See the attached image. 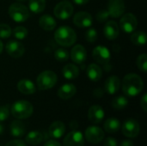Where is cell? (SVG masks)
Returning <instances> with one entry per match:
<instances>
[{"label":"cell","mask_w":147,"mask_h":146,"mask_svg":"<svg viewBox=\"0 0 147 146\" xmlns=\"http://www.w3.org/2000/svg\"><path fill=\"white\" fill-rule=\"evenodd\" d=\"M144 88L142 78L135 73L126 75L122 82V90L127 96L134 97L138 96Z\"/></svg>","instance_id":"obj_1"},{"label":"cell","mask_w":147,"mask_h":146,"mask_svg":"<svg viewBox=\"0 0 147 146\" xmlns=\"http://www.w3.org/2000/svg\"><path fill=\"white\" fill-rule=\"evenodd\" d=\"M56 42L63 46H71L77 40L76 32L68 26L59 27L54 34Z\"/></svg>","instance_id":"obj_2"},{"label":"cell","mask_w":147,"mask_h":146,"mask_svg":"<svg viewBox=\"0 0 147 146\" xmlns=\"http://www.w3.org/2000/svg\"><path fill=\"white\" fill-rule=\"evenodd\" d=\"M34 108L32 104L24 100H20L13 103L10 108L11 114L17 120H24L30 117L33 114Z\"/></svg>","instance_id":"obj_3"},{"label":"cell","mask_w":147,"mask_h":146,"mask_svg":"<svg viewBox=\"0 0 147 146\" xmlns=\"http://www.w3.org/2000/svg\"><path fill=\"white\" fill-rule=\"evenodd\" d=\"M9 15L10 18L16 22H23L29 17L28 9L19 3H12L9 8Z\"/></svg>","instance_id":"obj_4"},{"label":"cell","mask_w":147,"mask_h":146,"mask_svg":"<svg viewBox=\"0 0 147 146\" xmlns=\"http://www.w3.org/2000/svg\"><path fill=\"white\" fill-rule=\"evenodd\" d=\"M37 86L40 90L52 89L57 83V76L52 71H42L36 79Z\"/></svg>","instance_id":"obj_5"},{"label":"cell","mask_w":147,"mask_h":146,"mask_svg":"<svg viewBox=\"0 0 147 146\" xmlns=\"http://www.w3.org/2000/svg\"><path fill=\"white\" fill-rule=\"evenodd\" d=\"M53 13L56 17L61 20L68 19L73 14V6L67 1H62L59 3L53 9Z\"/></svg>","instance_id":"obj_6"},{"label":"cell","mask_w":147,"mask_h":146,"mask_svg":"<svg viewBox=\"0 0 147 146\" xmlns=\"http://www.w3.org/2000/svg\"><path fill=\"white\" fill-rule=\"evenodd\" d=\"M138 25V21L136 16L132 13H127L123 14L121 15V21H120V26L121 28L125 33H133Z\"/></svg>","instance_id":"obj_7"},{"label":"cell","mask_w":147,"mask_h":146,"mask_svg":"<svg viewBox=\"0 0 147 146\" xmlns=\"http://www.w3.org/2000/svg\"><path fill=\"white\" fill-rule=\"evenodd\" d=\"M85 139L90 144H99L104 139V132L98 126H91L85 130Z\"/></svg>","instance_id":"obj_8"},{"label":"cell","mask_w":147,"mask_h":146,"mask_svg":"<svg viewBox=\"0 0 147 146\" xmlns=\"http://www.w3.org/2000/svg\"><path fill=\"white\" fill-rule=\"evenodd\" d=\"M92 57L96 63L106 65L110 60V52L106 46H98L94 48L92 52Z\"/></svg>","instance_id":"obj_9"},{"label":"cell","mask_w":147,"mask_h":146,"mask_svg":"<svg viewBox=\"0 0 147 146\" xmlns=\"http://www.w3.org/2000/svg\"><path fill=\"white\" fill-rule=\"evenodd\" d=\"M108 12L109 16L118 18L125 12V3L123 0H109Z\"/></svg>","instance_id":"obj_10"},{"label":"cell","mask_w":147,"mask_h":146,"mask_svg":"<svg viewBox=\"0 0 147 146\" xmlns=\"http://www.w3.org/2000/svg\"><path fill=\"white\" fill-rule=\"evenodd\" d=\"M140 131V125L134 119H129L126 120L122 126V133L127 138H136L139 135Z\"/></svg>","instance_id":"obj_11"},{"label":"cell","mask_w":147,"mask_h":146,"mask_svg":"<svg viewBox=\"0 0 147 146\" xmlns=\"http://www.w3.org/2000/svg\"><path fill=\"white\" fill-rule=\"evenodd\" d=\"M63 144L64 146H84V135L79 131H72L65 136Z\"/></svg>","instance_id":"obj_12"},{"label":"cell","mask_w":147,"mask_h":146,"mask_svg":"<svg viewBox=\"0 0 147 146\" xmlns=\"http://www.w3.org/2000/svg\"><path fill=\"white\" fill-rule=\"evenodd\" d=\"M6 52L12 58H21L25 52V47L20 41L10 40L6 44Z\"/></svg>","instance_id":"obj_13"},{"label":"cell","mask_w":147,"mask_h":146,"mask_svg":"<svg viewBox=\"0 0 147 146\" xmlns=\"http://www.w3.org/2000/svg\"><path fill=\"white\" fill-rule=\"evenodd\" d=\"M73 22L77 27L81 28H90L92 25L93 19L90 13L85 11H79L74 15Z\"/></svg>","instance_id":"obj_14"},{"label":"cell","mask_w":147,"mask_h":146,"mask_svg":"<svg viewBox=\"0 0 147 146\" xmlns=\"http://www.w3.org/2000/svg\"><path fill=\"white\" fill-rule=\"evenodd\" d=\"M88 118L90 122L99 124L104 118V110L99 105L91 106L88 112Z\"/></svg>","instance_id":"obj_15"},{"label":"cell","mask_w":147,"mask_h":146,"mask_svg":"<svg viewBox=\"0 0 147 146\" xmlns=\"http://www.w3.org/2000/svg\"><path fill=\"white\" fill-rule=\"evenodd\" d=\"M71 60L76 64H83L87 58L85 48L82 45H76L71 52Z\"/></svg>","instance_id":"obj_16"},{"label":"cell","mask_w":147,"mask_h":146,"mask_svg":"<svg viewBox=\"0 0 147 146\" xmlns=\"http://www.w3.org/2000/svg\"><path fill=\"white\" fill-rule=\"evenodd\" d=\"M120 87H121V80L115 75L108 77L104 85L106 92L109 93V95H114L117 93L118 90L120 89Z\"/></svg>","instance_id":"obj_17"},{"label":"cell","mask_w":147,"mask_h":146,"mask_svg":"<svg viewBox=\"0 0 147 146\" xmlns=\"http://www.w3.org/2000/svg\"><path fill=\"white\" fill-rule=\"evenodd\" d=\"M104 35L109 40H115L119 35V26L115 21H109L106 22L103 28Z\"/></svg>","instance_id":"obj_18"},{"label":"cell","mask_w":147,"mask_h":146,"mask_svg":"<svg viewBox=\"0 0 147 146\" xmlns=\"http://www.w3.org/2000/svg\"><path fill=\"white\" fill-rule=\"evenodd\" d=\"M76 92L77 88L75 87V85L71 83H65L59 89L57 95L62 100H68L73 97Z\"/></svg>","instance_id":"obj_19"},{"label":"cell","mask_w":147,"mask_h":146,"mask_svg":"<svg viewBox=\"0 0 147 146\" xmlns=\"http://www.w3.org/2000/svg\"><path fill=\"white\" fill-rule=\"evenodd\" d=\"M65 133V126L62 121L53 122L48 129V133L52 138L60 139Z\"/></svg>","instance_id":"obj_20"},{"label":"cell","mask_w":147,"mask_h":146,"mask_svg":"<svg viewBox=\"0 0 147 146\" xmlns=\"http://www.w3.org/2000/svg\"><path fill=\"white\" fill-rule=\"evenodd\" d=\"M17 89L23 95H32L36 91L34 83L28 79L20 80L17 83Z\"/></svg>","instance_id":"obj_21"},{"label":"cell","mask_w":147,"mask_h":146,"mask_svg":"<svg viewBox=\"0 0 147 146\" xmlns=\"http://www.w3.org/2000/svg\"><path fill=\"white\" fill-rule=\"evenodd\" d=\"M87 77L90 80L93 82H97L102 78V71L101 67L96 64H90L86 70Z\"/></svg>","instance_id":"obj_22"},{"label":"cell","mask_w":147,"mask_h":146,"mask_svg":"<svg viewBox=\"0 0 147 146\" xmlns=\"http://www.w3.org/2000/svg\"><path fill=\"white\" fill-rule=\"evenodd\" d=\"M9 130H10L11 135L13 137H15V138H22V137H23V135L25 134V132H26L25 125L22 121H20L19 120H13L10 123Z\"/></svg>","instance_id":"obj_23"},{"label":"cell","mask_w":147,"mask_h":146,"mask_svg":"<svg viewBox=\"0 0 147 146\" xmlns=\"http://www.w3.org/2000/svg\"><path fill=\"white\" fill-rule=\"evenodd\" d=\"M40 27L46 31H52L56 27V22L53 16L49 15H42L39 20Z\"/></svg>","instance_id":"obj_24"},{"label":"cell","mask_w":147,"mask_h":146,"mask_svg":"<svg viewBox=\"0 0 147 146\" xmlns=\"http://www.w3.org/2000/svg\"><path fill=\"white\" fill-rule=\"evenodd\" d=\"M62 73L66 79H75L79 75V69L73 64H67L64 66Z\"/></svg>","instance_id":"obj_25"},{"label":"cell","mask_w":147,"mask_h":146,"mask_svg":"<svg viewBox=\"0 0 147 146\" xmlns=\"http://www.w3.org/2000/svg\"><path fill=\"white\" fill-rule=\"evenodd\" d=\"M104 130L109 133H115L118 132L121 128V123L119 120L116 118H109L108 119L103 125Z\"/></svg>","instance_id":"obj_26"},{"label":"cell","mask_w":147,"mask_h":146,"mask_svg":"<svg viewBox=\"0 0 147 146\" xmlns=\"http://www.w3.org/2000/svg\"><path fill=\"white\" fill-rule=\"evenodd\" d=\"M43 139H44L43 134L40 132L32 131V132L28 133V135L26 136V142L31 145H37L42 142Z\"/></svg>","instance_id":"obj_27"},{"label":"cell","mask_w":147,"mask_h":146,"mask_svg":"<svg viewBox=\"0 0 147 146\" xmlns=\"http://www.w3.org/2000/svg\"><path fill=\"white\" fill-rule=\"evenodd\" d=\"M28 8L33 13H40L46 8V0H29Z\"/></svg>","instance_id":"obj_28"},{"label":"cell","mask_w":147,"mask_h":146,"mask_svg":"<svg viewBox=\"0 0 147 146\" xmlns=\"http://www.w3.org/2000/svg\"><path fill=\"white\" fill-rule=\"evenodd\" d=\"M132 42L136 46H143L146 43V34L142 31H137L131 35Z\"/></svg>","instance_id":"obj_29"},{"label":"cell","mask_w":147,"mask_h":146,"mask_svg":"<svg viewBox=\"0 0 147 146\" xmlns=\"http://www.w3.org/2000/svg\"><path fill=\"white\" fill-rule=\"evenodd\" d=\"M128 104V100L124 96H120L115 97L112 101V107L116 110H121L124 109Z\"/></svg>","instance_id":"obj_30"},{"label":"cell","mask_w":147,"mask_h":146,"mask_svg":"<svg viewBox=\"0 0 147 146\" xmlns=\"http://www.w3.org/2000/svg\"><path fill=\"white\" fill-rule=\"evenodd\" d=\"M54 57L59 62H65L69 59V53L65 48H58L54 52Z\"/></svg>","instance_id":"obj_31"},{"label":"cell","mask_w":147,"mask_h":146,"mask_svg":"<svg viewBox=\"0 0 147 146\" xmlns=\"http://www.w3.org/2000/svg\"><path fill=\"white\" fill-rule=\"evenodd\" d=\"M13 35L15 36V38H16L17 40H23L27 37L28 35V30L26 28L19 26L14 28L13 30Z\"/></svg>","instance_id":"obj_32"},{"label":"cell","mask_w":147,"mask_h":146,"mask_svg":"<svg viewBox=\"0 0 147 146\" xmlns=\"http://www.w3.org/2000/svg\"><path fill=\"white\" fill-rule=\"evenodd\" d=\"M137 65L143 72L147 71V55L146 53L140 54L137 59Z\"/></svg>","instance_id":"obj_33"},{"label":"cell","mask_w":147,"mask_h":146,"mask_svg":"<svg viewBox=\"0 0 147 146\" xmlns=\"http://www.w3.org/2000/svg\"><path fill=\"white\" fill-rule=\"evenodd\" d=\"M85 40L90 43H94L97 40V32L94 28H90L85 33Z\"/></svg>","instance_id":"obj_34"},{"label":"cell","mask_w":147,"mask_h":146,"mask_svg":"<svg viewBox=\"0 0 147 146\" xmlns=\"http://www.w3.org/2000/svg\"><path fill=\"white\" fill-rule=\"evenodd\" d=\"M11 28L9 25L2 23L0 24V38L7 39L11 35Z\"/></svg>","instance_id":"obj_35"},{"label":"cell","mask_w":147,"mask_h":146,"mask_svg":"<svg viewBox=\"0 0 147 146\" xmlns=\"http://www.w3.org/2000/svg\"><path fill=\"white\" fill-rule=\"evenodd\" d=\"M9 115V108L8 105L0 106V122H3L8 119Z\"/></svg>","instance_id":"obj_36"},{"label":"cell","mask_w":147,"mask_h":146,"mask_svg":"<svg viewBox=\"0 0 147 146\" xmlns=\"http://www.w3.org/2000/svg\"><path fill=\"white\" fill-rule=\"evenodd\" d=\"M109 16V14L108 12V10L106 9H102L101 11H99L97 13V15H96V18H97V21L100 22H104L108 20Z\"/></svg>","instance_id":"obj_37"},{"label":"cell","mask_w":147,"mask_h":146,"mask_svg":"<svg viewBox=\"0 0 147 146\" xmlns=\"http://www.w3.org/2000/svg\"><path fill=\"white\" fill-rule=\"evenodd\" d=\"M104 146H118V143L115 139L109 137L104 141Z\"/></svg>","instance_id":"obj_38"},{"label":"cell","mask_w":147,"mask_h":146,"mask_svg":"<svg viewBox=\"0 0 147 146\" xmlns=\"http://www.w3.org/2000/svg\"><path fill=\"white\" fill-rule=\"evenodd\" d=\"M5 146H27L25 142H23L22 140L20 139H15L12 141H9V143L6 144Z\"/></svg>","instance_id":"obj_39"},{"label":"cell","mask_w":147,"mask_h":146,"mask_svg":"<svg viewBox=\"0 0 147 146\" xmlns=\"http://www.w3.org/2000/svg\"><path fill=\"white\" fill-rule=\"evenodd\" d=\"M140 106H141V108H143V110H144L145 112H146L147 111V95L146 94H145V95L143 96V97H142V99H141V101H140Z\"/></svg>","instance_id":"obj_40"},{"label":"cell","mask_w":147,"mask_h":146,"mask_svg":"<svg viewBox=\"0 0 147 146\" xmlns=\"http://www.w3.org/2000/svg\"><path fill=\"white\" fill-rule=\"evenodd\" d=\"M44 146H62L59 142L55 141V140H49L47 142L45 143Z\"/></svg>","instance_id":"obj_41"},{"label":"cell","mask_w":147,"mask_h":146,"mask_svg":"<svg viewBox=\"0 0 147 146\" xmlns=\"http://www.w3.org/2000/svg\"><path fill=\"white\" fill-rule=\"evenodd\" d=\"M120 146H134V145L131 140H123Z\"/></svg>","instance_id":"obj_42"},{"label":"cell","mask_w":147,"mask_h":146,"mask_svg":"<svg viewBox=\"0 0 147 146\" xmlns=\"http://www.w3.org/2000/svg\"><path fill=\"white\" fill-rule=\"evenodd\" d=\"M90 0H73V2L76 3V4H78V5H84L86 3H89Z\"/></svg>","instance_id":"obj_43"},{"label":"cell","mask_w":147,"mask_h":146,"mask_svg":"<svg viewBox=\"0 0 147 146\" xmlns=\"http://www.w3.org/2000/svg\"><path fill=\"white\" fill-rule=\"evenodd\" d=\"M3 130H4V128H3V125L1 124V122H0V134L3 133Z\"/></svg>","instance_id":"obj_44"},{"label":"cell","mask_w":147,"mask_h":146,"mask_svg":"<svg viewBox=\"0 0 147 146\" xmlns=\"http://www.w3.org/2000/svg\"><path fill=\"white\" fill-rule=\"evenodd\" d=\"M3 43H2V41L0 40V53L3 52Z\"/></svg>","instance_id":"obj_45"},{"label":"cell","mask_w":147,"mask_h":146,"mask_svg":"<svg viewBox=\"0 0 147 146\" xmlns=\"http://www.w3.org/2000/svg\"><path fill=\"white\" fill-rule=\"evenodd\" d=\"M18 1H25V0H18Z\"/></svg>","instance_id":"obj_46"}]
</instances>
